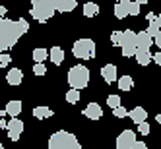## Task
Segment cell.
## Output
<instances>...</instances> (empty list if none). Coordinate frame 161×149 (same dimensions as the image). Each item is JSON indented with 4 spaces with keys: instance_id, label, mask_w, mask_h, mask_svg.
<instances>
[{
    "instance_id": "1",
    "label": "cell",
    "mask_w": 161,
    "mask_h": 149,
    "mask_svg": "<svg viewBox=\"0 0 161 149\" xmlns=\"http://www.w3.org/2000/svg\"><path fill=\"white\" fill-rule=\"evenodd\" d=\"M27 31L29 24L25 19H0V54L8 52Z\"/></svg>"
},
{
    "instance_id": "2",
    "label": "cell",
    "mask_w": 161,
    "mask_h": 149,
    "mask_svg": "<svg viewBox=\"0 0 161 149\" xmlns=\"http://www.w3.org/2000/svg\"><path fill=\"white\" fill-rule=\"evenodd\" d=\"M49 149H82L78 137L66 130H58L49 137Z\"/></svg>"
},
{
    "instance_id": "3",
    "label": "cell",
    "mask_w": 161,
    "mask_h": 149,
    "mask_svg": "<svg viewBox=\"0 0 161 149\" xmlns=\"http://www.w3.org/2000/svg\"><path fill=\"white\" fill-rule=\"evenodd\" d=\"M89 70L86 66H72L70 68V72H68V83H70L72 89H84L87 87L89 83Z\"/></svg>"
},
{
    "instance_id": "4",
    "label": "cell",
    "mask_w": 161,
    "mask_h": 149,
    "mask_svg": "<svg viewBox=\"0 0 161 149\" xmlns=\"http://www.w3.org/2000/svg\"><path fill=\"white\" fill-rule=\"evenodd\" d=\"M72 54L76 58H82V60L95 58V43L91 39H78L72 47Z\"/></svg>"
},
{
    "instance_id": "5",
    "label": "cell",
    "mask_w": 161,
    "mask_h": 149,
    "mask_svg": "<svg viewBox=\"0 0 161 149\" xmlns=\"http://www.w3.org/2000/svg\"><path fill=\"white\" fill-rule=\"evenodd\" d=\"M31 16L35 18L39 24H45V21H49L53 16H54V12L56 10L53 8V6H49L45 0H31Z\"/></svg>"
},
{
    "instance_id": "6",
    "label": "cell",
    "mask_w": 161,
    "mask_h": 149,
    "mask_svg": "<svg viewBox=\"0 0 161 149\" xmlns=\"http://www.w3.org/2000/svg\"><path fill=\"white\" fill-rule=\"evenodd\" d=\"M120 51L124 56H134L138 51V45H136V33L132 29H126L122 31V41H120Z\"/></svg>"
},
{
    "instance_id": "7",
    "label": "cell",
    "mask_w": 161,
    "mask_h": 149,
    "mask_svg": "<svg viewBox=\"0 0 161 149\" xmlns=\"http://www.w3.org/2000/svg\"><path fill=\"white\" fill-rule=\"evenodd\" d=\"M134 143H136V134L132 130H124L117 137V149H132Z\"/></svg>"
},
{
    "instance_id": "8",
    "label": "cell",
    "mask_w": 161,
    "mask_h": 149,
    "mask_svg": "<svg viewBox=\"0 0 161 149\" xmlns=\"http://www.w3.org/2000/svg\"><path fill=\"white\" fill-rule=\"evenodd\" d=\"M6 130H8V137L12 141H16V140H19L21 132H24V122L19 118H10L8 124H6Z\"/></svg>"
},
{
    "instance_id": "9",
    "label": "cell",
    "mask_w": 161,
    "mask_h": 149,
    "mask_svg": "<svg viewBox=\"0 0 161 149\" xmlns=\"http://www.w3.org/2000/svg\"><path fill=\"white\" fill-rule=\"evenodd\" d=\"M101 77L105 79L107 83H114V82L119 79V77H117V66H114V64L103 66V68H101Z\"/></svg>"
},
{
    "instance_id": "10",
    "label": "cell",
    "mask_w": 161,
    "mask_h": 149,
    "mask_svg": "<svg viewBox=\"0 0 161 149\" xmlns=\"http://www.w3.org/2000/svg\"><path fill=\"white\" fill-rule=\"evenodd\" d=\"M84 114H86L89 120H99L103 116V109L97 105V103H89V105L84 109Z\"/></svg>"
},
{
    "instance_id": "11",
    "label": "cell",
    "mask_w": 161,
    "mask_h": 149,
    "mask_svg": "<svg viewBox=\"0 0 161 149\" xmlns=\"http://www.w3.org/2000/svg\"><path fill=\"white\" fill-rule=\"evenodd\" d=\"M128 116H130V120H132V122L142 124V122H146V120H147V112H146V109H144V107H134V109L128 112Z\"/></svg>"
},
{
    "instance_id": "12",
    "label": "cell",
    "mask_w": 161,
    "mask_h": 149,
    "mask_svg": "<svg viewBox=\"0 0 161 149\" xmlns=\"http://www.w3.org/2000/svg\"><path fill=\"white\" fill-rule=\"evenodd\" d=\"M134 56H136V60H138V64H140V66H147L149 62L153 60V54L149 52V49H138Z\"/></svg>"
},
{
    "instance_id": "13",
    "label": "cell",
    "mask_w": 161,
    "mask_h": 149,
    "mask_svg": "<svg viewBox=\"0 0 161 149\" xmlns=\"http://www.w3.org/2000/svg\"><path fill=\"white\" fill-rule=\"evenodd\" d=\"M136 45H138V49H152L153 39L146 31H140V33H136Z\"/></svg>"
},
{
    "instance_id": "14",
    "label": "cell",
    "mask_w": 161,
    "mask_h": 149,
    "mask_svg": "<svg viewBox=\"0 0 161 149\" xmlns=\"http://www.w3.org/2000/svg\"><path fill=\"white\" fill-rule=\"evenodd\" d=\"M6 79H8V83H10V85H19V83H21V79H24V72H21L19 68H12V70L8 72Z\"/></svg>"
},
{
    "instance_id": "15",
    "label": "cell",
    "mask_w": 161,
    "mask_h": 149,
    "mask_svg": "<svg viewBox=\"0 0 161 149\" xmlns=\"http://www.w3.org/2000/svg\"><path fill=\"white\" fill-rule=\"evenodd\" d=\"M78 2L76 0H58V4H56V12H60V14H66V12H72V10H76Z\"/></svg>"
},
{
    "instance_id": "16",
    "label": "cell",
    "mask_w": 161,
    "mask_h": 149,
    "mask_svg": "<svg viewBox=\"0 0 161 149\" xmlns=\"http://www.w3.org/2000/svg\"><path fill=\"white\" fill-rule=\"evenodd\" d=\"M21 109H24V105H21L19 101H8V105H6V114H10L12 118H18V114L21 112Z\"/></svg>"
},
{
    "instance_id": "17",
    "label": "cell",
    "mask_w": 161,
    "mask_h": 149,
    "mask_svg": "<svg viewBox=\"0 0 161 149\" xmlns=\"http://www.w3.org/2000/svg\"><path fill=\"white\" fill-rule=\"evenodd\" d=\"M49 58H51V62L53 64H62V60H64V51L60 49V47H53L51 51H49Z\"/></svg>"
},
{
    "instance_id": "18",
    "label": "cell",
    "mask_w": 161,
    "mask_h": 149,
    "mask_svg": "<svg viewBox=\"0 0 161 149\" xmlns=\"http://www.w3.org/2000/svg\"><path fill=\"white\" fill-rule=\"evenodd\" d=\"M33 116L39 118V120H45V118L53 116V110L49 107H35V109H33Z\"/></svg>"
},
{
    "instance_id": "19",
    "label": "cell",
    "mask_w": 161,
    "mask_h": 149,
    "mask_svg": "<svg viewBox=\"0 0 161 149\" xmlns=\"http://www.w3.org/2000/svg\"><path fill=\"white\" fill-rule=\"evenodd\" d=\"M97 14H99V6H97L95 2L84 4V16H86V18H93V16H97Z\"/></svg>"
},
{
    "instance_id": "20",
    "label": "cell",
    "mask_w": 161,
    "mask_h": 149,
    "mask_svg": "<svg viewBox=\"0 0 161 149\" xmlns=\"http://www.w3.org/2000/svg\"><path fill=\"white\" fill-rule=\"evenodd\" d=\"M117 82H119V89H122V91H130L132 85H134V82H132L130 76H122V77L117 79Z\"/></svg>"
},
{
    "instance_id": "21",
    "label": "cell",
    "mask_w": 161,
    "mask_h": 149,
    "mask_svg": "<svg viewBox=\"0 0 161 149\" xmlns=\"http://www.w3.org/2000/svg\"><path fill=\"white\" fill-rule=\"evenodd\" d=\"M128 16V4H117L114 6V18L117 19H124Z\"/></svg>"
},
{
    "instance_id": "22",
    "label": "cell",
    "mask_w": 161,
    "mask_h": 149,
    "mask_svg": "<svg viewBox=\"0 0 161 149\" xmlns=\"http://www.w3.org/2000/svg\"><path fill=\"white\" fill-rule=\"evenodd\" d=\"M49 58V51L47 49H35L33 51V60L35 62H45Z\"/></svg>"
},
{
    "instance_id": "23",
    "label": "cell",
    "mask_w": 161,
    "mask_h": 149,
    "mask_svg": "<svg viewBox=\"0 0 161 149\" xmlns=\"http://www.w3.org/2000/svg\"><path fill=\"white\" fill-rule=\"evenodd\" d=\"M159 31H161V27H159V24H157V19H153V21H149V25H147V35L152 37V39H155L157 35H159Z\"/></svg>"
},
{
    "instance_id": "24",
    "label": "cell",
    "mask_w": 161,
    "mask_h": 149,
    "mask_svg": "<svg viewBox=\"0 0 161 149\" xmlns=\"http://www.w3.org/2000/svg\"><path fill=\"white\" fill-rule=\"evenodd\" d=\"M66 101L70 103V105H76V103L80 101V91H78V89H70V91L66 93Z\"/></svg>"
},
{
    "instance_id": "25",
    "label": "cell",
    "mask_w": 161,
    "mask_h": 149,
    "mask_svg": "<svg viewBox=\"0 0 161 149\" xmlns=\"http://www.w3.org/2000/svg\"><path fill=\"white\" fill-rule=\"evenodd\" d=\"M33 74L35 76H45L47 74V66H45L43 62H35V66H33Z\"/></svg>"
},
{
    "instance_id": "26",
    "label": "cell",
    "mask_w": 161,
    "mask_h": 149,
    "mask_svg": "<svg viewBox=\"0 0 161 149\" xmlns=\"http://www.w3.org/2000/svg\"><path fill=\"white\" fill-rule=\"evenodd\" d=\"M107 105H109L111 109L120 107V97H119V95H109V97H107Z\"/></svg>"
},
{
    "instance_id": "27",
    "label": "cell",
    "mask_w": 161,
    "mask_h": 149,
    "mask_svg": "<svg viewBox=\"0 0 161 149\" xmlns=\"http://www.w3.org/2000/svg\"><path fill=\"white\" fill-rule=\"evenodd\" d=\"M113 114H114L117 118H124V116H128V110L120 105V107H117V109H113Z\"/></svg>"
},
{
    "instance_id": "28",
    "label": "cell",
    "mask_w": 161,
    "mask_h": 149,
    "mask_svg": "<svg viewBox=\"0 0 161 149\" xmlns=\"http://www.w3.org/2000/svg\"><path fill=\"white\" fill-rule=\"evenodd\" d=\"M138 14H140V4L128 2V16H138Z\"/></svg>"
},
{
    "instance_id": "29",
    "label": "cell",
    "mask_w": 161,
    "mask_h": 149,
    "mask_svg": "<svg viewBox=\"0 0 161 149\" xmlns=\"http://www.w3.org/2000/svg\"><path fill=\"white\" fill-rule=\"evenodd\" d=\"M120 41H122V31H113L111 43H113V45H119V47H120Z\"/></svg>"
},
{
    "instance_id": "30",
    "label": "cell",
    "mask_w": 161,
    "mask_h": 149,
    "mask_svg": "<svg viewBox=\"0 0 161 149\" xmlns=\"http://www.w3.org/2000/svg\"><path fill=\"white\" fill-rule=\"evenodd\" d=\"M138 132H140L142 136H147L149 134V124H147V120L142 122V124H138Z\"/></svg>"
},
{
    "instance_id": "31",
    "label": "cell",
    "mask_w": 161,
    "mask_h": 149,
    "mask_svg": "<svg viewBox=\"0 0 161 149\" xmlns=\"http://www.w3.org/2000/svg\"><path fill=\"white\" fill-rule=\"evenodd\" d=\"M10 62H12V56H10L8 52H2V54H0V64H2V68L8 66Z\"/></svg>"
},
{
    "instance_id": "32",
    "label": "cell",
    "mask_w": 161,
    "mask_h": 149,
    "mask_svg": "<svg viewBox=\"0 0 161 149\" xmlns=\"http://www.w3.org/2000/svg\"><path fill=\"white\" fill-rule=\"evenodd\" d=\"M132 149H147V145H146L144 141H136V143L132 145Z\"/></svg>"
},
{
    "instance_id": "33",
    "label": "cell",
    "mask_w": 161,
    "mask_h": 149,
    "mask_svg": "<svg viewBox=\"0 0 161 149\" xmlns=\"http://www.w3.org/2000/svg\"><path fill=\"white\" fill-rule=\"evenodd\" d=\"M153 62H155L157 66H161V52H155V54H153Z\"/></svg>"
},
{
    "instance_id": "34",
    "label": "cell",
    "mask_w": 161,
    "mask_h": 149,
    "mask_svg": "<svg viewBox=\"0 0 161 149\" xmlns=\"http://www.w3.org/2000/svg\"><path fill=\"white\" fill-rule=\"evenodd\" d=\"M2 114H4V112H2V109H0V128H6V124H8V122L2 118Z\"/></svg>"
},
{
    "instance_id": "35",
    "label": "cell",
    "mask_w": 161,
    "mask_h": 149,
    "mask_svg": "<svg viewBox=\"0 0 161 149\" xmlns=\"http://www.w3.org/2000/svg\"><path fill=\"white\" fill-rule=\"evenodd\" d=\"M153 43L157 45V49H161V31H159V35H157V37L153 39Z\"/></svg>"
},
{
    "instance_id": "36",
    "label": "cell",
    "mask_w": 161,
    "mask_h": 149,
    "mask_svg": "<svg viewBox=\"0 0 161 149\" xmlns=\"http://www.w3.org/2000/svg\"><path fill=\"white\" fill-rule=\"evenodd\" d=\"M4 16H6V8L0 4V19H4Z\"/></svg>"
},
{
    "instance_id": "37",
    "label": "cell",
    "mask_w": 161,
    "mask_h": 149,
    "mask_svg": "<svg viewBox=\"0 0 161 149\" xmlns=\"http://www.w3.org/2000/svg\"><path fill=\"white\" fill-rule=\"evenodd\" d=\"M49 6H53V8H56V4H58V0H45Z\"/></svg>"
},
{
    "instance_id": "38",
    "label": "cell",
    "mask_w": 161,
    "mask_h": 149,
    "mask_svg": "<svg viewBox=\"0 0 161 149\" xmlns=\"http://www.w3.org/2000/svg\"><path fill=\"white\" fill-rule=\"evenodd\" d=\"M155 18H157V16H155V14H152V12H149V14L146 16V19H147V21H153Z\"/></svg>"
},
{
    "instance_id": "39",
    "label": "cell",
    "mask_w": 161,
    "mask_h": 149,
    "mask_svg": "<svg viewBox=\"0 0 161 149\" xmlns=\"http://www.w3.org/2000/svg\"><path fill=\"white\" fill-rule=\"evenodd\" d=\"M128 2H132V0H117V4H128Z\"/></svg>"
},
{
    "instance_id": "40",
    "label": "cell",
    "mask_w": 161,
    "mask_h": 149,
    "mask_svg": "<svg viewBox=\"0 0 161 149\" xmlns=\"http://www.w3.org/2000/svg\"><path fill=\"white\" fill-rule=\"evenodd\" d=\"M134 2H136V4H140V6H142V4H147V0H134Z\"/></svg>"
},
{
    "instance_id": "41",
    "label": "cell",
    "mask_w": 161,
    "mask_h": 149,
    "mask_svg": "<svg viewBox=\"0 0 161 149\" xmlns=\"http://www.w3.org/2000/svg\"><path fill=\"white\" fill-rule=\"evenodd\" d=\"M155 120H157V124L161 126V112H159V114H157V116H155Z\"/></svg>"
},
{
    "instance_id": "42",
    "label": "cell",
    "mask_w": 161,
    "mask_h": 149,
    "mask_svg": "<svg viewBox=\"0 0 161 149\" xmlns=\"http://www.w3.org/2000/svg\"><path fill=\"white\" fill-rule=\"evenodd\" d=\"M155 19H157V24H159V27H161V14H159V16H157Z\"/></svg>"
},
{
    "instance_id": "43",
    "label": "cell",
    "mask_w": 161,
    "mask_h": 149,
    "mask_svg": "<svg viewBox=\"0 0 161 149\" xmlns=\"http://www.w3.org/2000/svg\"><path fill=\"white\" fill-rule=\"evenodd\" d=\"M0 149H4V145H2V140H0Z\"/></svg>"
},
{
    "instance_id": "44",
    "label": "cell",
    "mask_w": 161,
    "mask_h": 149,
    "mask_svg": "<svg viewBox=\"0 0 161 149\" xmlns=\"http://www.w3.org/2000/svg\"><path fill=\"white\" fill-rule=\"evenodd\" d=\"M0 68H2V64H0Z\"/></svg>"
}]
</instances>
